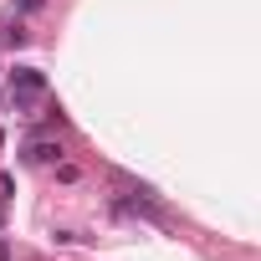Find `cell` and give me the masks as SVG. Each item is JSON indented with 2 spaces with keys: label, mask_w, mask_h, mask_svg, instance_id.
<instances>
[{
  "label": "cell",
  "mask_w": 261,
  "mask_h": 261,
  "mask_svg": "<svg viewBox=\"0 0 261 261\" xmlns=\"http://www.w3.org/2000/svg\"><path fill=\"white\" fill-rule=\"evenodd\" d=\"M41 92H46V77H41L36 67H16V72H11V97H16V108L36 102Z\"/></svg>",
  "instance_id": "obj_1"
},
{
  "label": "cell",
  "mask_w": 261,
  "mask_h": 261,
  "mask_svg": "<svg viewBox=\"0 0 261 261\" xmlns=\"http://www.w3.org/2000/svg\"><path fill=\"white\" fill-rule=\"evenodd\" d=\"M26 159H31V164H51V159H62V144H46V139H31V144H26Z\"/></svg>",
  "instance_id": "obj_2"
},
{
  "label": "cell",
  "mask_w": 261,
  "mask_h": 261,
  "mask_svg": "<svg viewBox=\"0 0 261 261\" xmlns=\"http://www.w3.org/2000/svg\"><path fill=\"white\" fill-rule=\"evenodd\" d=\"M0 41H6V46H26V31H21V26H6V31H0Z\"/></svg>",
  "instance_id": "obj_3"
},
{
  "label": "cell",
  "mask_w": 261,
  "mask_h": 261,
  "mask_svg": "<svg viewBox=\"0 0 261 261\" xmlns=\"http://www.w3.org/2000/svg\"><path fill=\"white\" fill-rule=\"evenodd\" d=\"M0 261H11V246H6V241H0Z\"/></svg>",
  "instance_id": "obj_4"
},
{
  "label": "cell",
  "mask_w": 261,
  "mask_h": 261,
  "mask_svg": "<svg viewBox=\"0 0 261 261\" xmlns=\"http://www.w3.org/2000/svg\"><path fill=\"white\" fill-rule=\"evenodd\" d=\"M0 144H6V134H0Z\"/></svg>",
  "instance_id": "obj_5"
}]
</instances>
